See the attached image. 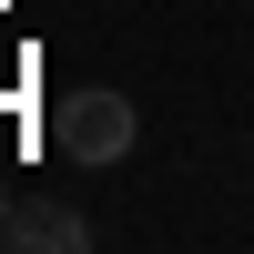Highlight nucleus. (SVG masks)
I'll return each instance as SVG.
<instances>
[{
	"label": "nucleus",
	"instance_id": "nucleus-1",
	"mask_svg": "<svg viewBox=\"0 0 254 254\" xmlns=\"http://www.w3.org/2000/svg\"><path fill=\"white\" fill-rule=\"evenodd\" d=\"M51 142H61L71 163H92V173H102V163H122V153L142 142V112H132L122 92H102V81H92V92H61V102H51Z\"/></svg>",
	"mask_w": 254,
	"mask_h": 254
},
{
	"label": "nucleus",
	"instance_id": "nucleus-2",
	"mask_svg": "<svg viewBox=\"0 0 254 254\" xmlns=\"http://www.w3.org/2000/svg\"><path fill=\"white\" fill-rule=\"evenodd\" d=\"M0 244H10V254H81V244H92V224H81L61 193H20L10 224H0Z\"/></svg>",
	"mask_w": 254,
	"mask_h": 254
},
{
	"label": "nucleus",
	"instance_id": "nucleus-3",
	"mask_svg": "<svg viewBox=\"0 0 254 254\" xmlns=\"http://www.w3.org/2000/svg\"><path fill=\"white\" fill-rule=\"evenodd\" d=\"M0 224H10V183H0Z\"/></svg>",
	"mask_w": 254,
	"mask_h": 254
}]
</instances>
